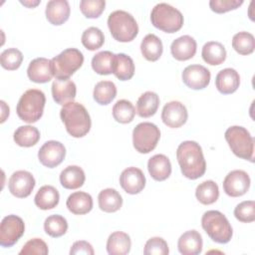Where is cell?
I'll use <instances>...</instances> for the list:
<instances>
[{"label": "cell", "instance_id": "11", "mask_svg": "<svg viewBox=\"0 0 255 255\" xmlns=\"http://www.w3.org/2000/svg\"><path fill=\"white\" fill-rule=\"evenodd\" d=\"M250 177L248 173L241 169L230 171L223 180V190L231 197L244 195L250 187Z\"/></svg>", "mask_w": 255, "mask_h": 255}, {"label": "cell", "instance_id": "6", "mask_svg": "<svg viewBox=\"0 0 255 255\" xmlns=\"http://www.w3.org/2000/svg\"><path fill=\"white\" fill-rule=\"evenodd\" d=\"M150 21L155 28L171 34L182 28L184 20L178 9L167 3H158L151 10Z\"/></svg>", "mask_w": 255, "mask_h": 255}, {"label": "cell", "instance_id": "49", "mask_svg": "<svg viewBox=\"0 0 255 255\" xmlns=\"http://www.w3.org/2000/svg\"><path fill=\"white\" fill-rule=\"evenodd\" d=\"M41 1L37 0V1H20L21 4H23L24 6L28 7V8H33V7H36L38 4H40Z\"/></svg>", "mask_w": 255, "mask_h": 255}, {"label": "cell", "instance_id": "27", "mask_svg": "<svg viewBox=\"0 0 255 255\" xmlns=\"http://www.w3.org/2000/svg\"><path fill=\"white\" fill-rule=\"evenodd\" d=\"M113 74L121 81L130 80L134 75V64L132 59L124 53L115 54Z\"/></svg>", "mask_w": 255, "mask_h": 255}, {"label": "cell", "instance_id": "48", "mask_svg": "<svg viewBox=\"0 0 255 255\" xmlns=\"http://www.w3.org/2000/svg\"><path fill=\"white\" fill-rule=\"evenodd\" d=\"M1 107H2V118H1V123H4L6 121V118L9 116V107L6 105L4 101L0 102Z\"/></svg>", "mask_w": 255, "mask_h": 255}, {"label": "cell", "instance_id": "39", "mask_svg": "<svg viewBox=\"0 0 255 255\" xmlns=\"http://www.w3.org/2000/svg\"><path fill=\"white\" fill-rule=\"evenodd\" d=\"M135 116L133 105L128 100H119L113 107V117L120 124L132 122Z\"/></svg>", "mask_w": 255, "mask_h": 255}, {"label": "cell", "instance_id": "15", "mask_svg": "<svg viewBox=\"0 0 255 255\" xmlns=\"http://www.w3.org/2000/svg\"><path fill=\"white\" fill-rule=\"evenodd\" d=\"M188 118V113L185 106L178 101L167 103L161 112V120L165 126L171 128L182 127Z\"/></svg>", "mask_w": 255, "mask_h": 255}, {"label": "cell", "instance_id": "41", "mask_svg": "<svg viewBox=\"0 0 255 255\" xmlns=\"http://www.w3.org/2000/svg\"><path fill=\"white\" fill-rule=\"evenodd\" d=\"M22 61H23V54L20 50L16 48L6 49L0 55L1 66L8 71L17 70L21 66Z\"/></svg>", "mask_w": 255, "mask_h": 255}, {"label": "cell", "instance_id": "43", "mask_svg": "<svg viewBox=\"0 0 255 255\" xmlns=\"http://www.w3.org/2000/svg\"><path fill=\"white\" fill-rule=\"evenodd\" d=\"M234 216L240 222H253L255 220V202L253 200L240 202L234 209Z\"/></svg>", "mask_w": 255, "mask_h": 255}, {"label": "cell", "instance_id": "13", "mask_svg": "<svg viewBox=\"0 0 255 255\" xmlns=\"http://www.w3.org/2000/svg\"><path fill=\"white\" fill-rule=\"evenodd\" d=\"M36 181L31 172L27 170H17L9 178L8 187L11 194L18 198H25L31 194Z\"/></svg>", "mask_w": 255, "mask_h": 255}, {"label": "cell", "instance_id": "34", "mask_svg": "<svg viewBox=\"0 0 255 255\" xmlns=\"http://www.w3.org/2000/svg\"><path fill=\"white\" fill-rule=\"evenodd\" d=\"M117 87L112 81H101L96 84L93 92L94 100L102 106H107L116 98Z\"/></svg>", "mask_w": 255, "mask_h": 255}, {"label": "cell", "instance_id": "45", "mask_svg": "<svg viewBox=\"0 0 255 255\" xmlns=\"http://www.w3.org/2000/svg\"><path fill=\"white\" fill-rule=\"evenodd\" d=\"M49 252L48 246L45 241L40 238H33L26 242V244L22 247L21 251L19 252L20 255H47Z\"/></svg>", "mask_w": 255, "mask_h": 255}, {"label": "cell", "instance_id": "24", "mask_svg": "<svg viewBox=\"0 0 255 255\" xmlns=\"http://www.w3.org/2000/svg\"><path fill=\"white\" fill-rule=\"evenodd\" d=\"M66 205L69 211L73 214H87L93 209V198L87 192L76 191L69 195L66 201Z\"/></svg>", "mask_w": 255, "mask_h": 255}, {"label": "cell", "instance_id": "26", "mask_svg": "<svg viewBox=\"0 0 255 255\" xmlns=\"http://www.w3.org/2000/svg\"><path fill=\"white\" fill-rule=\"evenodd\" d=\"M85 172L78 165H69L60 173V182L67 189L80 188L85 183Z\"/></svg>", "mask_w": 255, "mask_h": 255}, {"label": "cell", "instance_id": "44", "mask_svg": "<svg viewBox=\"0 0 255 255\" xmlns=\"http://www.w3.org/2000/svg\"><path fill=\"white\" fill-rule=\"evenodd\" d=\"M143 253L145 255H167L169 253V249L163 238L152 237L145 242Z\"/></svg>", "mask_w": 255, "mask_h": 255}, {"label": "cell", "instance_id": "42", "mask_svg": "<svg viewBox=\"0 0 255 255\" xmlns=\"http://www.w3.org/2000/svg\"><path fill=\"white\" fill-rule=\"evenodd\" d=\"M106 1L104 0H82L80 2V10L86 18H99L104 12Z\"/></svg>", "mask_w": 255, "mask_h": 255}, {"label": "cell", "instance_id": "17", "mask_svg": "<svg viewBox=\"0 0 255 255\" xmlns=\"http://www.w3.org/2000/svg\"><path fill=\"white\" fill-rule=\"evenodd\" d=\"M28 78L37 84H45L52 80L53 72L51 69V60L40 57L32 60L27 69Z\"/></svg>", "mask_w": 255, "mask_h": 255}, {"label": "cell", "instance_id": "37", "mask_svg": "<svg viewBox=\"0 0 255 255\" xmlns=\"http://www.w3.org/2000/svg\"><path fill=\"white\" fill-rule=\"evenodd\" d=\"M115 54L110 51L97 53L92 59V68L99 75L113 74V62Z\"/></svg>", "mask_w": 255, "mask_h": 255}, {"label": "cell", "instance_id": "1", "mask_svg": "<svg viewBox=\"0 0 255 255\" xmlns=\"http://www.w3.org/2000/svg\"><path fill=\"white\" fill-rule=\"evenodd\" d=\"M176 158L182 174L188 179L201 177L206 170L202 148L196 141H182L176 150Z\"/></svg>", "mask_w": 255, "mask_h": 255}, {"label": "cell", "instance_id": "18", "mask_svg": "<svg viewBox=\"0 0 255 255\" xmlns=\"http://www.w3.org/2000/svg\"><path fill=\"white\" fill-rule=\"evenodd\" d=\"M197 44L193 37L183 35L175 39L170 45L172 57L177 61H187L196 53Z\"/></svg>", "mask_w": 255, "mask_h": 255}, {"label": "cell", "instance_id": "46", "mask_svg": "<svg viewBox=\"0 0 255 255\" xmlns=\"http://www.w3.org/2000/svg\"><path fill=\"white\" fill-rule=\"evenodd\" d=\"M243 4L242 0H210V9L218 14L226 13L231 10H235Z\"/></svg>", "mask_w": 255, "mask_h": 255}, {"label": "cell", "instance_id": "2", "mask_svg": "<svg viewBox=\"0 0 255 255\" xmlns=\"http://www.w3.org/2000/svg\"><path fill=\"white\" fill-rule=\"evenodd\" d=\"M60 117L66 130L73 137H83L91 129L90 115L80 103L71 102L64 105L60 111Z\"/></svg>", "mask_w": 255, "mask_h": 255}, {"label": "cell", "instance_id": "32", "mask_svg": "<svg viewBox=\"0 0 255 255\" xmlns=\"http://www.w3.org/2000/svg\"><path fill=\"white\" fill-rule=\"evenodd\" d=\"M159 106V97L156 93L147 91L143 93L136 102V114L140 118H149L153 116Z\"/></svg>", "mask_w": 255, "mask_h": 255}, {"label": "cell", "instance_id": "29", "mask_svg": "<svg viewBox=\"0 0 255 255\" xmlns=\"http://www.w3.org/2000/svg\"><path fill=\"white\" fill-rule=\"evenodd\" d=\"M202 59L205 63L216 66L222 64L226 59L225 47L216 41H209L205 43L201 51Z\"/></svg>", "mask_w": 255, "mask_h": 255}, {"label": "cell", "instance_id": "20", "mask_svg": "<svg viewBox=\"0 0 255 255\" xmlns=\"http://www.w3.org/2000/svg\"><path fill=\"white\" fill-rule=\"evenodd\" d=\"M71 8L67 0H51L46 5V18L55 26L64 24L70 17Z\"/></svg>", "mask_w": 255, "mask_h": 255}, {"label": "cell", "instance_id": "28", "mask_svg": "<svg viewBox=\"0 0 255 255\" xmlns=\"http://www.w3.org/2000/svg\"><path fill=\"white\" fill-rule=\"evenodd\" d=\"M60 200L59 191L52 185H43L37 191L34 202L37 207L42 210L55 208Z\"/></svg>", "mask_w": 255, "mask_h": 255}, {"label": "cell", "instance_id": "31", "mask_svg": "<svg viewBox=\"0 0 255 255\" xmlns=\"http://www.w3.org/2000/svg\"><path fill=\"white\" fill-rule=\"evenodd\" d=\"M98 202L101 210L112 213L118 211L122 207L123 197L116 189L106 188L99 193Z\"/></svg>", "mask_w": 255, "mask_h": 255}, {"label": "cell", "instance_id": "23", "mask_svg": "<svg viewBox=\"0 0 255 255\" xmlns=\"http://www.w3.org/2000/svg\"><path fill=\"white\" fill-rule=\"evenodd\" d=\"M147 169L150 176L157 181L167 179L171 173V163L164 154H155L148 159Z\"/></svg>", "mask_w": 255, "mask_h": 255}, {"label": "cell", "instance_id": "12", "mask_svg": "<svg viewBox=\"0 0 255 255\" xmlns=\"http://www.w3.org/2000/svg\"><path fill=\"white\" fill-rule=\"evenodd\" d=\"M66 156L64 144L57 140L46 141L38 151L39 161L46 167L53 168L62 163Z\"/></svg>", "mask_w": 255, "mask_h": 255}, {"label": "cell", "instance_id": "22", "mask_svg": "<svg viewBox=\"0 0 255 255\" xmlns=\"http://www.w3.org/2000/svg\"><path fill=\"white\" fill-rule=\"evenodd\" d=\"M240 85V76L232 68H226L218 72L215 78V86L219 93L229 95L237 91Z\"/></svg>", "mask_w": 255, "mask_h": 255}, {"label": "cell", "instance_id": "19", "mask_svg": "<svg viewBox=\"0 0 255 255\" xmlns=\"http://www.w3.org/2000/svg\"><path fill=\"white\" fill-rule=\"evenodd\" d=\"M77 94L76 84L70 80L56 79L52 84V96L54 101L59 105H66L74 102Z\"/></svg>", "mask_w": 255, "mask_h": 255}, {"label": "cell", "instance_id": "3", "mask_svg": "<svg viewBox=\"0 0 255 255\" xmlns=\"http://www.w3.org/2000/svg\"><path fill=\"white\" fill-rule=\"evenodd\" d=\"M45 104V94L41 90L30 89L27 90L19 99L16 112L21 121L33 124L42 118Z\"/></svg>", "mask_w": 255, "mask_h": 255}, {"label": "cell", "instance_id": "14", "mask_svg": "<svg viewBox=\"0 0 255 255\" xmlns=\"http://www.w3.org/2000/svg\"><path fill=\"white\" fill-rule=\"evenodd\" d=\"M210 72L202 65H189L181 75L185 86L192 90H202L209 85Z\"/></svg>", "mask_w": 255, "mask_h": 255}, {"label": "cell", "instance_id": "7", "mask_svg": "<svg viewBox=\"0 0 255 255\" xmlns=\"http://www.w3.org/2000/svg\"><path fill=\"white\" fill-rule=\"evenodd\" d=\"M224 137L236 156L254 161V138L245 128L232 126L226 129Z\"/></svg>", "mask_w": 255, "mask_h": 255}, {"label": "cell", "instance_id": "8", "mask_svg": "<svg viewBox=\"0 0 255 255\" xmlns=\"http://www.w3.org/2000/svg\"><path fill=\"white\" fill-rule=\"evenodd\" d=\"M84 63L83 53L76 48H69L51 60V69L56 79L66 80L79 70Z\"/></svg>", "mask_w": 255, "mask_h": 255}, {"label": "cell", "instance_id": "16", "mask_svg": "<svg viewBox=\"0 0 255 255\" xmlns=\"http://www.w3.org/2000/svg\"><path fill=\"white\" fill-rule=\"evenodd\" d=\"M122 188L128 194H137L145 186V176L141 169L129 166L123 170L120 175Z\"/></svg>", "mask_w": 255, "mask_h": 255}, {"label": "cell", "instance_id": "33", "mask_svg": "<svg viewBox=\"0 0 255 255\" xmlns=\"http://www.w3.org/2000/svg\"><path fill=\"white\" fill-rule=\"evenodd\" d=\"M14 141L23 147L35 145L40 139V131L33 126H21L14 131Z\"/></svg>", "mask_w": 255, "mask_h": 255}, {"label": "cell", "instance_id": "30", "mask_svg": "<svg viewBox=\"0 0 255 255\" xmlns=\"http://www.w3.org/2000/svg\"><path fill=\"white\" fill-rule=\"evenodd\" d=\"M140 51L144 59L150 62H155L162 55V42L156 35L147 34L140 43Z\"/></svg>", "mask_w": 255, "mask_h": 255}, {"label": "cell", "instance_id": "9", "mask_svg": "<svg viewBox=\"0 0 255 255\" xmlns=\"http://www.w3.org/2000/svg\"><path fill=\"white\" fill-rule=\"evenodd\" d=\"M159 138L160 130L152 123H140L132 130L133 147L139 153H148L153 150Z\"/></svg>", "mask_w": 255, "mask_h": 255}, {"label": "cell", "instance_id": "36", "mask_svg": "<svg viewBox=\"0 0 255 255\" xmlns=\"http://www.w3.org/2000/svg\"><path fill=\"white\" fill-rule=\"evenodd\" d=\"M232 47L240 55H250L255 49L254 36L249 32H238L232 38Z\"/></svg>", "mask_w": 255, "mask_h": 255}, {"label": "cell", "instance_id": "38", "mask_svg": "<svg viewBox=\"0 0 255 255\" xmlns=\"http://www.w3.org/2000/svg\"><path fill=\"white\" fill-rule=\"evenodd\" d=\"M44 230L51 237H61L68 230V222L64 216L53 214L45 219Z\"/></svg>", "mask_w": 255, "mask_h": 255}, {"label": "cell", "instance_id": "47", "mask_svg": "<svg viewBox=\"0 0 255 255\" xmlns=\"http://www.w3.org/2000/svg\"><path fill=\"white\" fill-rule=\"evenodd\" d=\"M95 251L93 249V246L84 240L76 241L72 245L70 249L71 255H78V254H86V255H94Z\"/></svg>", "mask_w": 255, "mask_h": 255}, {"label": "cell", "instance_id": "25", "mask_svg": "<svg viewBox=\"0 0 255 255\" xmlns=\"http://www.w3.org/2000/svg\"><path fill=\"white\" fill-rule=\"evenodd\" d=\"M130 247V237L123 231L113 232L107 241V251L110 255H126L129 253Z\"/></svg>", "mask_w": 255, "mask_h": 255}, {"label": "cell", "instance_id": "21", "mask_svg": "<svg viewBox=\"0 0 255 255\" xmlns=\"http://www.w3.org/2000/svg\"><path fill=\"white\" fill-rule=\"evenodd\" d=\"M202 237L194 229L188 230L180 235L177 241L178 251L182 255H198L202 251Z\"/></svg>", "mask_w": 255, "mask_h": 255}, {"label": "cell", "instance_id": "5", "mask_svg": "<svg viewBox=\"0 0 255 255\" xmlns=\"http://www.w3.org/2000/svg\"><path fill=\"white\" fill-rule=\"evenodd\" d=\"M108 27L114 39L123 43L132 41L138 33L135 19L124 10H116L109 15Z\"/></svg>", "mask_w": 255, "mask_h": 255}, {"label": "cell", "instance_id": "35", "mask_svg": "<svg viewBox=\"0 0 255 255\" xmlns=\"http://www.w3.org/2000/svg\"><path fill=\"white\" fill-rule=\"evenodd\" d=\"M195 196L197 200L204 205L212 204L219 197L218 185L213 180H205L197 185Z\"/></svg>", "mask_w": 255, "mask_h": 255}, {"label": "cell", "instance_id": "10", "mask_svg": "<svg viewBox=\"0 0 255 255\" xmlns=\"http://www.w3.org/2000/svg\"><path fill=\"white\" fill-rule=\"evenodd\" d=\"M25 232V224L21 217L10 214L5 216L0 224V245L11 247L18 242Z\"/></svg>", "mask_w": 255, "mask_h": 255}, {"label": "cell", "instance_id": "4", "mask_svg": "<svg viewBox=\"0 0 255 255\" xmlns=\"http://www.w3.org/2000/svg\"><path fill=\"white\" fill-rule=\"evenodd\" d=\"M201 226L210 239L216 243H228L233 235L226 216L218 210H208L201 217Z\"/></svg>", "mask_w": 255, "mask_h": 255}, {"label": "cell", "instance_id": "40", "mask_svg": "<svg viewBox=\"0 0 255 255\" xmlns=\"http://www.w3.org/2000/svg\"><path fill=\"white\" fill-rule=\"evenodd\" d=\"M81 41L86 49L96 51L104 45L105 36L101 29L97 27H89L83 32Z\"/></svg>", "mask_w": 255, "mask_h": 255}]
</instances>
